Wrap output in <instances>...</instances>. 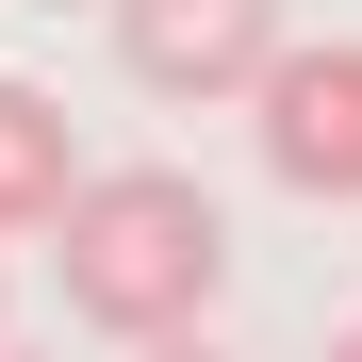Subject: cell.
I'll return each mask as SVG.
<instances>
[{"label":"cell","mask_w":362,"mask_h":362,"mask_svg":"<svg viewBox=\"0 0 362 362\" xmlns=\"http://www.w3.org/2000/svg\"><path fill=\"white\" fill-rule=\"evenodd\" d=\"M49 280H66V313L99 346H181L230 280V214L181 165H83L66 214H49Z\"/></svg>","instance_id":"obj_1"},{"label":"cell","mask_w":362,"mask_h":362,"mask_svg":"<svg viewBox=\"0 0 362 362\" xmlns=\"http://www.w3.org/2000/svg\"><path fill=\"white\" fill-rule=\"evenodd\" d=\"M247 148L280 198H362V33H313V49H264V83H247Z\"/></svg>","instance_id":"obj_2"},{"label":"cell","mask_w":362,"mask_h":362,"mask_svg":"<svg viewBox=\"0 0 362 362\" xmlns=\"http://www.w3.org/2000/svg\"><path fill=\"white\" fill-rule=\"evenodd\" d=\"M99 17H115V66L148 99H181V115L247 99L264 49H280V0H99Z\"/></svg>","instance_id":"obj_3"},{"label":"cell","mask_w":362,"mask_h":362,"mask_svg":"<svg viewBox=\"0 0 362 362\" xmlns=\"http://www.w3.org/2000/svg\"><path fill=\"white\" fill-rule=\"evenodd\" d=\"M66 181H83L66 99H49V83H0V230H49V214H66Z\"/></svg>","instance_id":"obj_4"},{"label":"cell","mask_w":362,"mask_h":362,"mask_svg":"<svg viewBox=\"0 0 362 362\" xmlns=\"http://www.w3.org/2000/svg\"><path fill=\"white\" fill-rule=\"evenodd\" d=\"M0 329H17V296H0Z\"/></svg>","instance_id":"obj_5"}]
</instances>
